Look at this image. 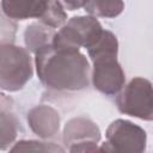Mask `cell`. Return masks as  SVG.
<instances>
[{
  "label": "cell",
  "instance_id": "cell-1",
  "mask_svg": "<svg viewBox=\"0 0 153 153\" xmlns=\"http://www.w3.org/2000/svg\"><path fill=\"white\" fill-rule=\"evenodd\" d=\"M33 63L38 79L50 91L76 92L88 86L91 67L80 50L55 48L49 43L35 53Z\"/></svg>",
  "mask_w": 153,
  "mask_h": 153
},
{
  "label": "cell",
  "instance_id": "cell-2",
  "mask_svg": "<svg viewBox=\"0 0 153 153\" xmlns=\"http://www.w3.org/2000/svg\"><path fill=\"white\" fill-rule=\"evenodd\" d=\"M33 74V61L26 48L13 43L0 44V88L7 92L22 90Z\"/></svg>",
  "mask_w": 153,
  "mask_h": 153
},
{
  "label": "cell",
  "instance_id": "cell-3",
  "mask_svg": "<svg viewBox=\"0 0 153 153\" xmlns=\"http://www.w3.org/2000/svg\"><path fill=\"white\" fill-rule=\"evenodd\" d=\"M103 31V26L93 16H78L68 19L57 31H55L51 45L55 48L80 50L88 48L97 41Z\"/></svg>",
  "mask_w": 153,
  "mask_h": 153
},
{
  "label": "cell",
  "instance_id": "cell-4",
  "mask_svg": "<svg viewBox=\"0 0 153 153\" xmlns=\"http://www.w3.org/2000/svg\"><path fill=\"white\" fill-rule=\"evenodd\" d=\"M120 112L145 121L153 118V91L149 80L136 76L120 90L116 97Z\"/></svg>",
  "mask_w": 153,
  "mask_h": 153
},
{
  "label": "cell",
  "instance_id": "cell-5",
  "mask_svg": "<svg viewBox=\"0 0 153 153\" xmlns=\"http://www.w3.org/2000/svg\"><path fill=\"white\" fill-rule=\"evenodd\" d=\"M106 141L98 148L99 152L141 153L146 148V131L137 124L127 120H115L105 133Z\"/></svg>",
  "mask_w": 153,
  "mask_h": 153
},
{
  "label": "cell",
  "instance_id": "cell-6",
  "mask_svg": "<svg viewBox=\"0 0 153 153\" xmlns=\"http://www.w3.org/2000/svg\"><path fill=\"white\" fill-rule=\"evenodd\" d=\"M100 140L98 126L90 118L78 116L66 122L62 130V141L69 152H94Z\"/></svg>",
  "mask_w": 153,
  "mask_h": 153
},
{
  "label": "cell",
  "instance_id": "cell-7",
  "mask_svg": "<svg viewBox=\"0 0 153 153\" xmlns=\"http://www.w3.org/2000/svg\"><path fill=\"white\" fill-rule=\"evenodd\" d=\"M91 80L96 90L106 96L120 92L126 82V74L117 61V55H102L91 60Z\"/></svg>",
  "mask_w": 153,
  "mask_h": 153
},
{
  "label": "cell",
  "instance_id": "cell-8",
  "mask_svg": "<svg viewBox=\"0 0 153 153\" xmlns=\"http://www.w3.org/2000/svg\"><path fill=\"white\" fill-rule=\"evenodd\" d=\"M30 129L41 139H51L60 131V115L50 105L33 106L26 116Z\"/></svg>",
  "mask_w": 153,
  "mask_h": 153
},
{
  "label": "cell",
  "instance_id": "cell-9",
  "mask_svg": "<svg viewBox=\"0 0 153 153\" xmlns=\"http://www.w3.org/2000/svg\"><path fill=\"white\" fill-rule=\"evenodd\" d=\"M19 121L12 110V100L0 94V149H7L18 135Z\"/></svg>",
  "mask_w": 153,
  "mask_h": 153
},
{
  "label": "cell",
  "instance_id": "cell-10",
  "mask_svg": "<svg viewBox=\"0 0 153 153\" xmlns=\"http://www.w3.org/2000/svg\"><path fill=\"white\" fill-rule=\"evenodd\" d=\"M45 6V0H1L2 13L12 20L39 18Z\"/></svg>",
  "mask_w": 153,
  "mask_h": 153
},
{
  "label": "cell",
  "instance_id": "cell-11",
  "mask_svg": "<svg viewBox=\"0 0 153 153\" xmlns=\"http://www.w3.org/2000/svg\"><path fill=\"white\" fill-rule=\"evenodd\" d=\"M55 30L41 22H35L27 25L24 31V42L26 49L31 53H36L41 48L51 43Z\"/></svg>",
  "mask_w": 153,
  "mask_h": 153
},
{
  "label": "cell",
  "instance_id": "cell-12",
  "mask_svg": "<svg viewBox=\"0 0 153 153\" xmlns=\"http://www.w3.org/2000/svg\"><path fill=\"white\" fill-rule=\"evenodd\" d=\"M85 11L96 18H115L124 10L123 0H85Z\"/></svg>",
  "mask_w": 153,
  "mask_h": 153
},
{
  "label": "cell",
  "instance_id": "cell-13",
  "mask_svg": "<svg viewBox=\"0 0 153 153\" xmlns=\"http://www.w3.org/2000/svg\"><path fill=\"white\" fill-rule=\"evenodd\" d=\"M87 49L88 57L92 60L102 55H117L118 53V42L117 37L109 30L103 29L100 36L94 43H92Z\"/></svg>",
  "mask_w": 153,
  "mask_h": 153
},
{
  "label": "cell",
  "instance_id": "cell-14",
  "mask_svg": "<svg viewBox=\"0 0 153 153\" xmlns=\"http://www.w3.org/2000/svg\"><path fill=\"white\" fill-rule=\"evenodd\" d=\"M38 20L53 29H59L67 22V12L56 0H45L44 10Z\"/></svg>",
  "mask_w": 153,
  "mask_h": 153
},
{
  "label": "cell",
  "instance_id": "cell-15",
  "mask_svg": "<svg viewBox=\"0 0 153 153\" xmlns=\"http://www.w3.org/2000/svg\"><path fill=\"white\" fill-rule=\"evenodd\" d=\"M11 152H63L65 148L54 145L53 142L37 140H20L10 148Z\"/></svg>",
  "mask_w": 153,
  "mask_h": 153
},
{
  "label": "cell",
  "instance_id": "cell-16",
  "mask_svg": "<svg viewBox=\"0 0 153 153\" xmlns=\"http://www.w3.org/2000/svg\"><path fill=\"white\" fill-rule=\"evenodd\" d=\"M16 23L2 13L0 16V44L12 43L16 36Z\"/></svg>",
  "mask_w": 153,
  "mask_h": 153
},
{
  "label": "cell",
  "instance_id": "cell-17",
  "mask_svg": "<svg viewBox=\"0 0 153 153\" xmlns=\"http://www.w3.org/2000/svg\"><path fill=\"white\" fill-rule=\"evenodd\" d=\"M61 6L62 8L66 11H75V10H79L81 7H84V4H85V0H56Z\"/></svg>",
  "mask_w": 153,
  "mask_h": 153
}]
</instances>
